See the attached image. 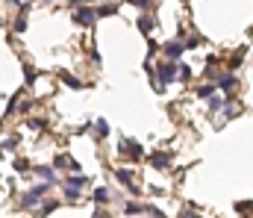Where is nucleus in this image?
I'll use <instances>...</instances> for the list:
<instances>
[{"label": "nucleus", "mask_w": 253, "mask_h": 218, "mask_svg": "<svg viewBox=\"0 0 253 218\" xmlns=\"http://www.w3.org/2000/svg\"><path fill=\"white\" fill-rule=\"evenodd\" d=\"M153 80H156V92H165L174 80H179V62L162 59V62L153 68Z\"/></svg>", "instance_id": "nucleus-1"}, {"label": "nucleus", "mask_w": 253, "mask_h": 218, "mask_svg": "<svg viewBox=\"0 0 253 218\" xmlns=\"http://www.w3.org/2000/svg\"><path fill=\"white\" fill-rule=\"evenodd\" d=\"M162 53H165L168 62H179V59H183V53H186V42H179V39H168V42L162 45Z\"/></svg>", "instance_id": "nucleus-2"}, {"label": "nucleus", "mask_w": 253, "mask_h": 218, "mask_svg": "<svg viewBox=\"0 0 253 218\" xmlns=\"http://www.w3.org/2000/svg\"><path fill=\"white\" fill-rule=\"evenodd\" d=\"M71 18H74V24H80V27H91L97 21V9H91V6H74Z\"/></svg>", "instance_id": "nucleus-3"}, {"label": "nucleus", "mask_w": 253, "mask_h": 218, "mask_svg": "<svg viewBox=\"0 0 253 218\" xmlns=\"http://www.w3.org/2000/svg\"><path fill=\"white\" fill-rule=\"evenodd\" d=\"M236 86H238V74H233V71H227V68L218 74V80H215V89L224 92V94H233Z\"/></svg>", "instance_id": "nucleus-4"}, {"label": "nucleus", "mask_w": 253, "mask_h": 218, "mask_svg": "<svg viewBox=\"0 0 253 218\" xmlns=\"http://www.w3.org/2000/svg\"><path fill=\"white\" fill-rule=\"evenodd\" d=\"M224 121H233V118H238L241 115V103H238V97L236 94H227V106H224Z\"/></svg>", "instance_id": "nucleus-5"}, {"label": "nucleus", "mask_w": 253, "mask_h": 218, "mask_svg": "<svg viewBox=\"0 0 253 218\" xmlns=\"http://www.w3.org/2000/svg\"><path fill=\"white\" fill-rule=\"evenodd\" d=\"M56 168H65V171H71V174H80V171H83V165H80L74 156H68V154H59V156H56Z\"/></svg>", "instance_id": "nucleus-6"}, {"label": "nucleus", "mask_w": 253, "mask_h": 218, "mask_svg": "<svg viewBox=\"0 0 253 218\" xmlns=\"http://www.w3.org/2000/svg\"><path fill=\"white\" fill-rule=\"evenodd\" d=\"M244 56H247V47H244V45H241V47H236V50L230 53V59H227V71H233V74H236L238 65L244 62Z\"/></svg>", "instance_id": "nucleus-7"}, {"label": "nucleus", "mask_w": 253, "mask_h": 218, "mask_svg": "<svg viewBox=\"0 0 253 218\" xmlns=\"http://www.w3.org/2000/svg\"><path fill=\"white\" fill-rule=\"evenodd\" d=\"M35 174L42 177V183H50V186H56V183H59L56 168H47V165H35Z\"/></svg>", "instance_id": "nucleus-8"}, {"label": "nucleus", "mask_w": 253, "mask_h": 218, "mask_svg": "<svg viewBox=\"0 0 253 218\" xmlns=\"http://www.w3.org/2000/svg\"><path fill=\"white\" fill-rule=\"evenodd\" d=\"M115 177H118V183H124V186H127L133 195H138V192H141V189H135V183H133V171H127V168H118V171H115Z\"/></svg>", "instance_id": "nucleus-9"}, {"label": "nucleus", "mask_w": 253, "mask_h": 218, "mask_svg": "<svg viewBox=\"0 0 253 218\" xmlns=\"http://www.w3.org/2000/svg\"><path fill=\"white\" fill-rule=\"evenodd\" d=\"M194 94H197L200 100H206V103H209L215 94H218V89H215V83H203V86H197V89H194Z\"/></svg>", "instance_id": "nucleus-10"}, {"label": "nucleus", "mask_w": 253, "mask_h": 218, "mask_svg": "<svg viewBox=\"0 0 253 218\" xmlns=\"http://www.w3.org/2000/svg\"><path fill=\"white\" fill-rule=\"evenodd\" d=\"M148 162H150L153 168H168V165H171V156H168L165 151H156V154L148 156Z\"/></svg>", "instance_id": "nucleus-11"}, {"label": "nucleus", "mask_w": 253, "mask_h": 218, "mask_svg": "<svg viewBox=\"0 0 253 218\" xmlns=\"http://www.w3.org/2000/svg\"><path fill=\"white\" fill-rule=\"evenodd\" d=\"M86 183H89V177L77 174V177H68V180H65V189H71V192H80V189H83Z\"/></svg>", "instance_id": "nucleus-12"}, {"label": "nucleus", "mask_w": 253, "mask_h": 218, "mask_svg": "<svg viewBox=\"0 0 253 218\" xmlns=\"http://www.w3.org/2000/svg\"><path fill=\"white\" fill-rule=\"evenodd\" d=\"M224 106H227V97L215 94V97L209 100V112H212V115H215V112H224Z\"/></svg>", "instance_id": "nucleus-13"}, {"label": "nucleus", "mask_w": 253, "mask_h": 218, "mask_svg": "<svg viewBox=\"0 0 253 218\" xmlns=\"http://www.w3.org/2000/svg\"><path fill=\"white\" fill-rule=\"evenodd\" d=\"M39 201H42V198H39V195H35L32 189H30L27 195H21V206H24V209H32V206H35V203H39Z\"/></svg>", "instance_id": "nucleus-14"}, {"label": "nucleus", "mask_w": 253, "mask_h": 218, "mask_svg": "<svg viewBox=\"0 0 253 218\" xmlns=\"http://www.w3.org/2000/svg\"><path fill=\"white\" fill-rule=\"evenodd\" d=\"M112 201V195H109V189L106 186H97L94 189V203H109Z\"/></svg>", "instance_id": "nucleus-15"}, {"label": "nucleus", "mask_w": 253, "mask_h": 218, "mask_svg": "<svg viewBox=\"0 0 253 218\" xmlns=\"http://www.w3.org/2000/svg\"><path fill=\"white\" fill-rule=\"evenodd\" d=\"M153 27H156V21H153L150 15H141V18H138V30H141L144 35H148V32L153 30Z\"/></svg>", "instance_id": "nucleus-16"}, {"label": "nucleus", "mask_w": 253, "mask_h": 218, "mask_svg": "<svg viewBox=\"0 0 253 218\" xmlns=\"http://www.w3.org/2000/svg\"><path fill=\"white\" fill-rule=\"evenodd\" d=\"M124 212H127V215H141V212H144V203H135V201H127V203H124Z\"/></svg>", "instance_id": "nucleus-17"}, {"label": "nucleus", "mask_w": 253, "mask_h": 218, "mask_svg": "<svg viewBox=\"0 0 253 218\" xmlns=\"http://www.w3.org/2000/svg\"><path fill=\"white\" fill-rule=\"evenodd\" d=\"M94 136H100V139L109 136V124H106L103 118H97V121H94Z\"/></svg>", "instance_id": "nucleus-18"}, {"label": "nucleus", "mask_w": 253, "mask_h": 218, "mask_svg": "<svg viewBox=\"0 0 253 218\" xmlns=\"http://www.w3.org/2000/svg\"><path fill=\"white\" fill-rule=\"evenodd\" d=\"M194 77V71H192V65H186V62H179V80L183 83H189Z\"/></svg>", "instance_id": "nucleus-19"}, {"label": "nucleus", "mask_w": 253, "mask_h": 218, "mask_svg": "<svg viewBox=\"0 0 253 218\" xmlns=\"http://www.w3.org/2000/svg\"><path fill=\"white\" fill-rule=\"evenodd\" d=\"M144 212H148L150 218H168V215H165L159 206H153V203H144Z\"/></svg>", "instance_id": "nucleus-20"}, {"label": "nucleus", "mask_w": 253, "mask_h": 218, "mask_svg": "<svg viewBox=\"0 0 253 218\" xmlns=\"http://www.w3.org/2000/svg\"><path fill=\"white\" fill-rule=\"evenodd\" d=\"M27 27H30V21H27V15H21V18H15V24H12V30H15V32H27Z\"/></svg>", "instance_id": "nucleus-21"}, {"label": "nucleus", "mask_w": 253, "mask_h": 218, "mask_svg": "<svg viewBox=\"0 0 253 218\" xmlns=\"http://www.w3.org/2000/svg\"><path fill=\"white\" fill-rule=\"evenodd\" d=\"M115 12H118V6H115V3H106V6H100V9H97V18H106V15H115Z\"/></svg>", "instance_id": "nucleus-22"}, {"label": "nucleus", "mask_w": 253, "mask_h": 218, "mask_svg": "<svg viewBox=\"0 0 253 218\" xmlns=\"http://www.w3.org/2000/svg\"><path fill=\"white\" fill-rule=\"evenodd\" d=\"M62 83H65V86H71V89H83V83H80L77 77H71V74H62Z\"/></svg>", "instance_id": "nucleus-23"}, {"label": "nucleus", "mask_w": 253, "mask_h": 218, "mask_svg": "<svg viewBox=\"0 0 253 218\" xmlns=\"http://www.w3.org/2000/svg\"><path fill=\"white\" fill-rule=\"evenodd\" d=\"M179 218H200V212H197L194 206H186L183 212H179Z\"/></svg>", "instance_id": "nucleus-24"}, {"label": "nucleus", "mask_w": 253, "mask_h": 218, "mask_svg": "<svg viewBox=\"0 0 253 218\" xmlns=\"http://www.w3.org/2000/svg\"><path fill=\"white\" fill-rule=\"evenodd\" d=\"M18 141H21L18 136H12V139H6V141H3V151H15V148H18Z\"/></svg>", "instance_id": "nucleus-25"}, {"label": "nucleus", "mask_w": 253, "mask_h": 218, "mask_svg": "<svg viewBox=\"0 0 253 218\" xmlns=\"http://www.w3.org/2000/svg\"><path fill=\"white\" fill-rule=\"evenodd\" d=\"M56 206H59L56 201H50V203H45V206H42V212H39V218H42V215H47V212H53Z\"/></svg>", "instance_id": "nucleus-26"}, {"label": "nucleus", "mask_w": 253, "mask_h": 218, "mask_svg": "<svg viewBox=\"0 0 253 218\" xmlns=\"http://www.w3.org/2000/svg\"><path fill=\"white\" fill-rule=\"evenodd\" d=\"M91 218H112V215L106 212V209H94V212H91Z\"/></svg>", "instance_id": "nucleus-27"}, {"label": "nucleus", "mask_w": 253, "mask_h": 218, "mask_svg": "<svg viewBox=\"0 0 253 218\" xmlns=\"http://www.w3.org/2000/svg\"><path fill=\"white\" fill-rule=\"evenodd\" d=\"M30 127H32V130H42V127H45V121H42V118H32V121H30Z\"/></svg>", "instance_id": "nucleus-28"}, {"label": "nucleus", "mask_w": 253, "mask_h": 218, "mask_svg": "<svg viewBox=\"0 0 253 218\" xmlns=\"http://www.w3.org/2000/svg\"><path fill=\"white\" fill-rule=\"evenodd\" d=\"M15 171H18V174H24V171H27V162H24V159H18V162H15Z\"/></svg>", "instance_id": "nucleus-29"}]
</instances>
